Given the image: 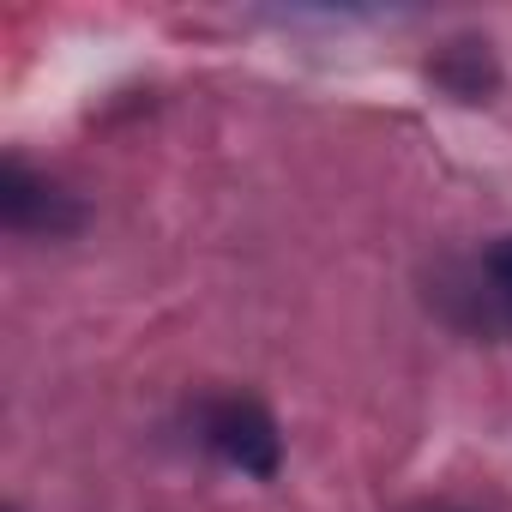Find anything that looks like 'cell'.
Masks as SVG:
<instances>
[{
  "instance_id": "cell-1",
  "label": "cell",
  "mask_w": 512,
  "mask_h": 512,
  "mask_svg": "<svg viewBox=\"0 0 512 512\" xmlns=\"http://www.w3.org/2000/svg\"><path fill=\"white\" fill-rule=\"evenodd\" d=\"M193 428L199 440L241 476H278L284 464V434L272 422V410L260 398H247V392H217L193 410Z\"/></svg>"
},
{
  "instance_id": "cell-2",
  "label": "cell",
  "mask_w": 512,
  "mask_h": 512,
  "mask_svg": "<svg viewBox=\"0 0 512 512\" xmlns=\"http://www.w3.org/2000/svg\"><path fill=\"white\" fill-rule=\"evenodd\" d=\"M440 308L470 338H512V235L488 241L470 266L440 284Z\"/></svg>"
},
{
  "instance_id": "cell-3",
  "label": "cell",
  "mask_w": 512,
  "mask_h": 512,
  "mask_svg": "<svg viewBox=\"0 0 512 512\" xmlns=\"http://www.w3.org/2000/svg\"><path fill=\"white\" fill-rule=\"evenodd\" d=\"M0 217H7L13 235H31V241H61L85 229V205L49 175H31L19 157L0 163Z\"/></svg>"
},
{
  "instance_id": "cell-4",
  "label": "cell",
  "mask_w": 512,
  "mask_h": 512,
  "mask_svg": "<svg viewBox=\"0 0 512 512\" xmlns=\"http://www.w3.org/2000/svg\"><path fill=\"white\" fill-rule=\"evenodd\" d=\"M428 73H434V85H440L446 97H458V103H488V97L500 91V67H494L488 43H476V37L446 43Z\"/></svg>"
},
{
  "instance_id": "cell-5",
  "label": "cell",
  "mask_w": 512,
  "mask_h": 512,
  "mask_svg": "<svg viewBox=\"0 0 512 512\" xmlns=\"http://www.w3.org/2000/svg\"><path fill=\"white\" fill-rule=\"evenodd\" d=\"M428 512H458V506H428Z\"/></svg>"
}]
</instances>
